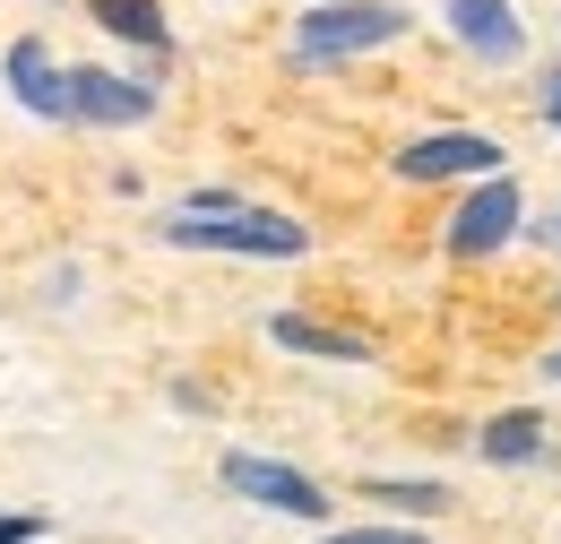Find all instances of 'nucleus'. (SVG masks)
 I'll use <instances>...</instances> for the list:
<instances>
[{
    "label": "nucleus",
    "instance_id": "f257e3e1",
    "mask_svg": "<svg viewBox=\"0 0 561 544\" xmlns=\"http://www.w3.org/2000/svg\"><path fill=\"white\" fill-rule=\"evenodd\" d=\"M164 242L173 251H233V260H302L311 251V234L277 216V207H182V216H164Z\"/></svg>",
    "mask_w": 561,
    "mask_h": 544
},
{
    "label": "nucleus",
    "instance_id": "f03ea898",
    "mask_svg": "<svg viewBox=\"0 0 561 544\" xmlns=\"http://www.w3.org/2000/svg\"><path fill=\"white\" fill-rule=\"evenodd\" d=\"M407 35V9L398 0H320L302 9L294 26V61L302 69H329V61H354V53H380Z\"/></svg>",
    "mask_w": 561,
    "mask_h": 544
},
{
    "label": "nucleus",
    "instance_id": "7ed1b4c3",
    "mask_svg": "<svg viewBox=\"0 0 561 544\" xmlns=\"http://www.w3.org/2000/svg\"><path fill=\"white\" fill-rule=\"evenodd\" d=\"M518 225H527V191H518L510 173H484V182L467 191V207L449 216V260H492Z\"/></svg>",
    "mask_w": 561,
    "mask_h": 544
},
{
    "label": "nucleus",
    "instance_id": "20e7f679",
    "mask_svg": "<svg viewBox=\"0 0 561 544\" xmlns=\"http://www.w3.org/2000/svg\"><path fill=\"white\" fill-rule=\"evenodd\" d=\"M510 156H501V138L484 131H432L415 138V147H398V182H484V173H501Z\"/></svg>",
    "mask_w": 561,
    "mask_h": 544
},
{
    "label": "nucleus",
    "instance_id": "39448f33",
    "mask_svg": "<svg viewBox=\"0 0 561 544\" xmlns=\"http://www.w3.org/2000/svg\"><path fill=\"white\" fill-rule=\"evenodd\" d=\"M225 492H242L251 510H277V519H329V492L320 484L294 476L285 458H251V450L225 458Z\"/></svg>",
    "mask_w": 561,
    "mask_h": 544
},
{
    "label": "nucleus",
    "instance_id": "423d86ee",
    "mask_svg": "<svg viewBox=\"0 0 561 544\" xmlns=\"http://www.w3.org/2000/svg\"><path fill=\"white\" fill-rule=\"evenodd\" d=\"M70 122L139 131V122H156V87L147 78H113V69H70Z\"/></svg>",
    "mask_w": 561,
    "mask_h": 544
},
{
    "label": "nucleus",
    "instance_id": "0eeeda50",
    "mask_svg": "<svg viewBox=\"0 0 561 544\" xmlns=\"http://www.w3.org/2000/svg\"><path fill=\"white\" fill-rule=\"evenodd\" d=\"M440 18H449V35H458L484 69H510L518 53H527V26H518V9H510V0H449Z\"/></svg>",
    "mask_w": 561,
    "mask_h": 544
},
{
    "label": "nucleus",
    "instance_id": "6e6552de",
    "mask_svg": "<svg viewBox=\"0 0 561 544\" xmlns=\"http://www.w3.org/2000/svg\"><path fill=\"white\" fill-rule=\"evenodd\" d=\"M0 69H9V95H18L35 122H70V69L53 61L35 35H26V44H9V61H0Z\"/></svg>",
    "mask_w": 561,
    "mask_h": 544
},
{
    "label": "nucleus",
    "instance_id": "1a4fd4ad",
    "mask_svg": "<svg viewBox=\"0 0 561 544\" xmlns=\"http://www.w3.org/2000/svg\"><path fill=\"white\" fill-rule=\"evenodd\" d=\"M268 338H277L285 354H320V363H371V338L329 329V320H302V311H277V320H268Z\"/></svg>",
    "mask_w": 561,
    "mask_h": 544
},
{
    "label": "nucleus",
    "instance_id": "9d476101",
    "mask_svg": "<svg viewBox=\"0 0 561 544\" xmlns=\"http://www.w3.org/2000/svg\"><path fill=\"white\" fill-rule=\"evenodd\" d=\"M476 450H484V467H527V458H545V415L536 407L492 415L484 432H476Z\"/></svg>",
    "mask_w": 561,
    "mask_h": 544
},
{
    "label": "nucleus",
    "instance_id": "9b49d317",
    "mask_svg": "<svg viewBox=\"0 0 561 544\" xmlns=\"http://www.w3.org/2000/svg\"><path fill=\"white\" fill-rule=\"evenodd\" d=\"M95 26H104V35H122V44H147V53H164V44H173V26H164V9H156V0H95Z\"/></svg>",
    "mask_w": 561,
    "mask_h": 544
},
{
    "label": "nucleus",
    "instance_id": "f8f14e48",
    "mask_svg": "<svg viewBox=\"0 0 561 544\" xmlns=\"http://www.w3.org/2000/svg\"><path fill=\"white\" fill-rule=\"evenodd\" d=\"M371 501H389V510H449L440 484H398V476H371Z\"/></svg>",
    "mask_w": 561,
    "mask_h": 544
},
{
    "label": "nucleus",
    "instance_id": "ddd939ff",
    "mask_svg": "<svg viewBox=\"0 0 561 544\" xmlns=\"http://www.w3.org/2000/svg\"><path fill=\"white\" fill-rule=\"evenodd\" d=\"M320 544H432L423 528H346V536H320Z\"/></svg>",
    "mask_w": 561,
    "mask_h": 544
},
{
    "label": "nucleus",
    "instance_id": "4468645a",
    "mask_svg": "<svg viewBox=\"0 0 561 544\" xmlns=\"http://www.w3.org/2000/svg\"><path fill=\"white\" fill-rule=\"evenodd\" d=\"M44 536V510H0V544H35Z\"/></svg>",
    "mask_w": 561,
    "mask_h": 544
},
{
    "label": "nucleus",
    "instance_id": "2eb2a0df",
    "mask_svg": "<svg viewBox=\"0 0 561 544\" xmlns=\"http://www.w3.org/2000/svg\"><path fill=\"white\" fill-rule=\"evenodd\" d=\"M545 122L561 131V78H545Z\"/></svg>",
    "mask_w": 561,
    "mask_h": 544
},
{
    "label": "nucleus",
    "instance_id": "dca6fc26",
    "mask_svg": "<svg viewBox=\"0 0 561 544\" xmlns=\"http://www.w3.org/2000/svg\"><path fill=\"white\" fill-rule=\"evenodd\" d=\"M536 242H553V251H561V207L545 216V225H536Z\"/></svg>",
    "mask_w": 561,
    "mask_h": 544
},
{
    "label": "nucleus",
    "instance_id": "f3484780",
    "mask_svg": "<svg viewBox=\"0 0 561 544\" xmlns=\"http://www.w3.org/2000/svg\"><path fill=\"white\" fill-rule=\"evenodd\" d=\"M545 372H553V381H561V354H553V363H545Z\"/></svg>",
    "mask_w": 561,
    "mask_h": 544
}]
</instances>
